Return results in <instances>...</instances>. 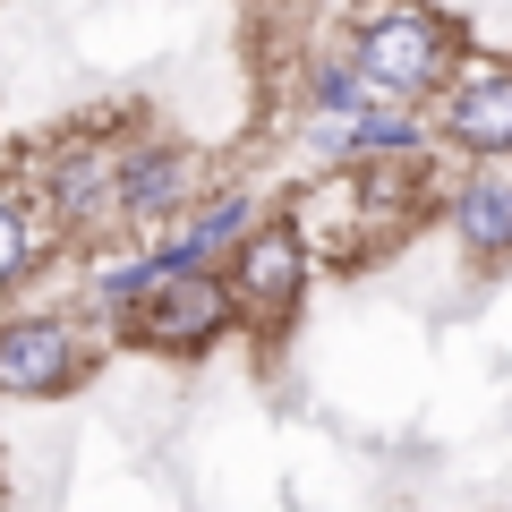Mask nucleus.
Instances as JSON below:
<instances>
[{"mask_svg":"<svg viewBox=\"0 0 512 512\" xmlns=\"http://www.w3.org/2000/svg\"><path fill=\"white\" fill-rule=\"evenodd\" d=\"M256 214H265V205H256L248 188H205V197L188 205L180 222H163L146 248L163 256L171 274H222V265H231V248L256 231Z\"/></svg>","mask_w":512,"mask_h":512,"instance_id":"nucleus-8","label":"nucleus"},{"mask_svg":"<svg viewBox=\"0 0 512 512\" xmlns=\"http://www.w3.org/2000/svg\"><path fill=\"white\" fill-rule=\"evenodd\" d=\"M86 376H94V342L77 316H60V308L0 316V393L9 402H60Z\"/></svg>","mask_w":512,"mask_h":512,"instance_id":"nucleus-4","label":"nucleus"},{"mask_svg":"<svg viewBox=\"0 0 512 512\" xmlns=\"http://www.w3.org/2000/svg\"><path fill=\"white\" fill-rule=\"evenodd\" d=\"M427 120H436V146L470 154V163H512V60L461 52Z\"/></svg>","mask_w":512,"mask_h":512,"instance_id":"nucleus-6","label":"nucleus"},{"mask_svg":"<svg viewBox=\"0 0 512 512\" xmlns=\"http://www.w3.org/2000/svg\"><path fill=\"white\" fill-rule=\"evenodd\" d=\"M239 333V299L222 274H163L137 308L111 316V342L146 350V359H205Z\"/></svg>","mask_w":512,"mask_h":512,"instance_id":"nucleus-2","label":"nucleus"},{"mask_svg":"<svg viewBox=\"0 0 512 512\" xmlns=\"http://www.w3.org/2000/svg\"><path fill=\"white\" fill-rule=\"evenodd\" d=\"M444 231L470 265H512V163H470L444 188Z\"/></svg>","mask_w":512,"mask_h":512,"instance_id":"nucleus-9","label":"nucleus"},{"mask_svg":"<svg viewBox=\"0 0 512 512\" xmlns=\"http://www.w3.org/2000/svg\"><path fill=\"white\" fill-rule=\"evenodd\" d=\"M35 214H52L77 239L120 231V137H60V146H43Z\"/></svg>","mask_w":512,"mask_h":512,"instance_id":"nucleus-5","label":"nucleus"},{"mask_svg":"<svg viewBox=\"0 0 512 512\" xmlns=\"http://www.w3.org/2000/svg\"><path fill=\"white\" fill-rule=\"evenodd\" d=\"M222 282L239 299V333H291L316 291V248L299 231V214H256V231L231 248Z\"/></svg>","mask_w":512,"mask_h":512,"instance_id":"nucleus-3","label":"nucleus"},{"mask_svg":"<svg viewBox=\"0 0 512 512\" xmlns=\"http://www.w3.org/2000/svg\"><path fill=\"white\" fill-rule=\"evenodd\" d=\"M35 248H43V214L26 188H0V291H18L35 274Z\"/></svg>","mask_w":512,"mask_h":512,"instance_id":"nucleus-11","label":"nucleus"},{"mask_svg":"<svg viewBox=\"0 0 512 512\" xmlns=\"http://www.w3.org/2000/svg\"><path fill=\"white\" fill-rule=\"evenodd\" d=\"M299 94H308V120H350V111L376 103V86L359 77V60H350V52H316L308 77H299Z\"/></svg>","mask_w":512,"mask_h":512,"instance_id":"nucleus-10","label":"nucleus"},{"mask_svg":"<svg viewBox=\"0 0 512 512\" xmlns=\"http://www.w3.org/2000/svg\"><path fill=\"white\" fill-rule=\"evenodd\" d=\"M342 52L359 60V77L376 86V103H436L444 77L461 60V35L444 9L427 0H359Z\"/></svg>","mask_w":512,"mask_h":512,"instance_id":"nucleus-1","label":"nucleus"},{"mask_svg":"<svg viewBox=\"0 0 512 512\" xmlns=\"http://www.w3.org/2000/svg\"><path fill=\"white\" fill-rule=\"evenodd\" d=\"M205 197V163L180 137H120V231H163Z\"/></svg>","mask_w":512,"mask_h":512,"instance_id":"nucleus-7","label":"nucleus"}]
</instances>
